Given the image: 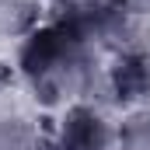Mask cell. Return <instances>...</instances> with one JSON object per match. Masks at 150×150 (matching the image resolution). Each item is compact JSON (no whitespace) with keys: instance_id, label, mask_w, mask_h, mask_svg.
Segmentation results:
<instances>
[{"instance_id":"cell-4","label":"cell","mask_w":150,"mask_h":150,"mask_svg":"<svg viewBox=\"0 0 150 150\" xmlns=\"http://www.w3.org/2000/svg\"><path fill=\"white\" fill-rule=\"evenodd\" d=\"M119 150H150V101L136 105L119 122Z\"/></svg>"},{"instance_id":"cell-1","label":"cell","mask_w":150,"mask_h":150,"mask_svg":"<svg viewBox=\"0 0 150 150\" xmlns=\"http://www.w3.org/2000/svg\"><path fill=\"white\" fill-rule=\"evenodd\" d=\"M18 70L28 91L49 108L91 101V94L105 87L98 45L59 18L25 35L18 49Z\"/></svg>"},{"instance_id":"cell-3","label":"cell","mask_w":150,"mask_h":150,"mask_svg":"<svg viewBox=\"0 0 150 150\" xmlns=\"http://www.w3.org/2000/svg\"><path fill=\"white\" fill-rule=\"evenodd\" d=\"M105 87L129 108L150 101V52H119V59L105 70Z\"/></svg>"},{"instance_id":"cell-6","label":"cell","mask_w":150,"mask_h":150,"mask_svg":"<svg viewBox=\"0 0 150 150\" xmlns=\"http://www.w3.org/2000/svg\"><path fill=\"white\" fill-rule=\"evenodd\" d=\"M129 11H140V14H150V0H129Z\"/></svg>"},{"instance_id":"cell-2","label":"cell","mask_w":150,"mask_h":150,"mask_svg":"<svg viewBox=\"0 0 150 150\" xmlns=\"http://www.w3.org/2000/svg\"><path fill=\"white\" fill-rule=\"evenodd\" d=\"M52 150H119V122H112L94 101L67 105Z\"/></svg>"},{"instance_id":"cell-7","label":"cell","mask_w":150,"mask_h":150,"mask_svg":"<svg viewBox=\"0 0 150 150\" xmlns=\"http://www.w3.org/2000/svg\"><path fill=\"white\" fill-rule=\"evenodd\" d=\"M56 4H63V0H56Z\"/></svg>"},{"instance_id":"cell-5","label":"cell","mask_w":150,"mask_h":150,"mask_svg":"<svg viewBox=\"0 0 150 150\" xmlns=\"http://www.w3.org/2000/svg\"><path fill=\"white\" fill-rule=\"evenodd\" d=\"M25 147V129L18 122H0V150H21Z\"/></svg>"}]
</instances>
